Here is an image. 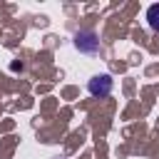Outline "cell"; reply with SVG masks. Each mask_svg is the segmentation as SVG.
I'll list each match as a JSON object with an SVG mask.
<instances>
[{
	"label": "cell",
	"instance_id": "6da1fadb",
	"mask_svg": "<svg viewBox=\"0 0 159 159\" xmlns=\"http://www.w3.org/2000/svg\"><path fill=\"white\" fill-rule=\"evenodd\" d=\"M75 47H77L80 52H84V55H94V52L102 50V42H99V37H97V32H92V30H80V32L75 35Z\"/></svg>",
	"mask_w": 159,
	"mask_h": 159
},
{
	"label": "cell",
	"instance_id": "7a4b0ae2",
	"mask_svg": "<svg viewBox=\"0 0 159 159\" xmlns=\"http://www.w3.org/2000/svg\"><path fill=\"white\" fill-rule=\"evenodd\" d=\"M87 89H89L92 97H107V94L112 92V77H109V75H97V77L89 80Z\"/></svg>",
	"mask_w": 159,
	"mask_h": 159
},
{
	"label": "cell",
	"instance_id": "3957f363",
	"mask_svg": "<svg viewBox=\"0 0 159 159\" xmlns=\"http://www.w3.org/2000/svg\"><path fill=\"white\" fill-rule=\"evenodd\" d=\"M147 22H149V27H152V30H157V32H159V2H154V5L147 10Z\"/></svg>",
	"mask_w": 159,
	"mask_h": 159
}]
</instances>
